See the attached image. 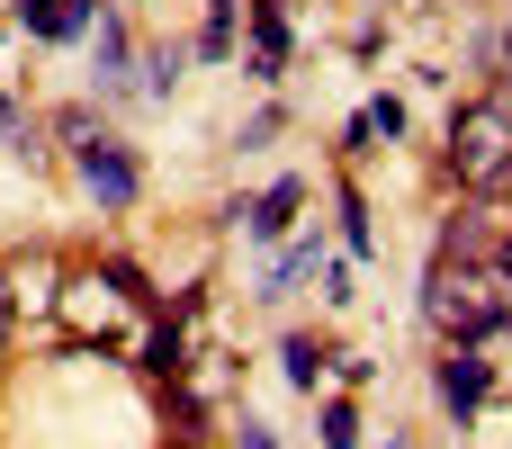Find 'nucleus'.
<instances>
[{
	"label": "nucleus",
	"mask_w": 512,
	"mask_h": 449,
	"mask_svg": "<svg viewBox=\"0 0 512 449\" xmlns=\"http://www.w3.org/2000/svg\"><path fill=\"white\" fill-rule=\"evenodd\" d=\"M423 315H432V333L441 342H495L504 333V279L486 270V261H432V279H423Z\"/></svg>",
	"instance_id": "obj_1"
},
{
	"label": "nucleus",
	"mask_w": 512,
	"mask_h": 449,
	"mask_svg": "<svg viewBox=\"0 0 512 449\" xmlns=\"http://www.w3.org/2000/svg\"><path fill=\"white\" fill-rule=\"evenodd\" d=\"M198 54H234V0H207V36Z\"/></svg>",
	"instance_id": "obj_12"
},
{
	"label": "nucleus",
	"mask_w": 512,
	"mask_h": 449,
	"mask_svg": "<svg viewBox=\"0 0 512 449\" xmlns=\"http://www.w3.org/2000/svg\"><path fill=\"white\" fill-rule=\"evenodd\" d=\"M486 261H495V279H504V288H512V234H504V243H495V252H486Z\"/></svg>",
	"instance_id": "obj_15"
},
{
	"label": "nucleus",
	"mask_w": 512,
	"mask_h": 449,
	"mask_svg": "<svg viewBox=\"0 0 512 449\" xmlns=\"http://www.w3.org/2000/svg\"><path fill=\"white\" fill-rule=\"evenodd\" d=\"M342 243H351V252H369V207H360L351 189H342Z\"/></svg>",
	"instance_id": "obj_14"
},
{
	"label": "nucleus",
	"mask_w": 512,
	"mask_h": 449,
	"mask_svg": "<svg viewBox=\"0 0 512 449\" xmlns=\"http://www.w3.org/2000/svg\"><path fill=\"white\" fill-rule=\"evenodd\" d=\"M63 135L81 144V180H90V198H99V207H135V189H144L135 153H126V144H108V135L90 126V108H72V117H63Z\"/></svg>",
	"instance_id": "obj_3"
},
{
	"label": "nucleus",
	"mask_w": 512,
	"mask_h": 449,
	"mask_svg": "<svg viewBox=\"0 0 512 449\" xmlns=\"http://www.w3.org/2000/svg\"><path fill=\"white\" fill-rule=\"evenodd\" d=\"M279 63H288V9L252 0V81H279Z\"/></svg>",
	"instance_id": "obj_5"
},
{
	"label": "nucleus",
	"mask_w": 512,
	"mask_h": 449,
	"mask_svg": "<svg viewBox=\"0 0 512 449\" xmlns=\"http://www.w3.org/2000/svg\"><path fill=\"white\" fill-rule=\"evenodd\" d=\"M324 449H360V414H351L342 396L324 405Z\"/></svg>",
	"instance_id": "obj_13"
},
{
	"label": "nucleus",
	"mask_w": 512,
	"mask_h": 449,
	"mask_svg": "<svg viewBox=\"0 0 512 449\" xmlns=\"http://www.w3.org/2000/svg\"><path fill=\"white\" fill-rule=\"evenodd\" d=\"M144 369H153V378H180V369H189V351H180V324H162V333L144 342Z\"/></svg>",
	"instance_id": "obj_11"
},
{
	"label": "nucleus",
	"mask_w": 512,
	"mask_h": 449,
	"mask_svg": "<svg viewBox=\"0 0 512 449\" xmlns=\"http://www.w3.org/2000/svg\"><path fill=\"white\" fill-rule=\"evenodd\" d=\"M279 360H288V387H306V396H315V387H324V369H333V351H324L315 333H297Z\"/></svg>",
	"instance_id": "obj_9"
},
{
	"label": "nucleus",
	"mask_w": 512,
	"mask_h": 449,
	"mask_svg": "<svg viewBox=\"0 0 512 449\" xmlns=\"http://www.w3.org/2000/svg\"><path fill=\"white\" fill-rule=\"evenodd\" d=\"M315 261H324V252H315V243H297V252L270 270V288H261V297H288V288H306V279H315Z\"/></svg>",
	"instance_id": "obj_10"
},
{
	"label": "nucleus",
	"mask_w": 512,
	"mask_h": 449,
	"mask_svg": "<svg viewBox=\"0 0 512 449\" xmlns=\"http://www.w3.org/2000/svg\"><path fill=\"white\" fill-rule=\"evenodd\" d=\"M504 63H512V45H504Z\"/></svg>",
	"instance_id": "obj_18"
},
{
	"label": "nucleus",
	"mask_w": 512,
	"mask_h": 449,
	"mask_svg": "<svg viewBox=\"0 0 512 449\" xmlns=\"http://www.w3.org/2000/svg\"><path fill=\"white\" fill-rule=\"evenodd\" d=\"M90 18H99V0H18V27H36V36H54V45L81 36Z\"/></svg>",
	"instance_id": "obj_7"
},
{
	"label": "nucleus",
	"mask_w": 512,
	"mask_h": 449,
	"mask_svg": "<svg viewBox=\"0 0 512 449\" xmlns=\"http://www.w3.org/2000/svg\"><path fill=\"white\" fill-rule=\"evenodd\" d=\"M441 162H450V180H459V189H504V180H512V117L495 108V99L459 108V117H450V144H441Z\"/></svg>",
	"instance_id": "obj_2"
},
{
	"label": "nucleus",
	"mask_w": 512,
	"mask_h": 449,
	"mask_svg": "<svg viewBox=\"0 0 512 449\" xmlns=\"http://www.w3.org/2000/svg\"><path fill=\"white\" fill-rule=\"evenodd\" d=\"M486 396H495V360H486L477 342H450V360H441V405H450V414L468 423V414H477Z\"/></svg>",
	"instance_id": "obj_4"
},
{
	"label": "nucleus",
	"mask_w": 512,
	"mask_h": 449,
	"mask_svg": "<svg viewBox=\"0 0 512 449\" xmlns=\"http://www.w3.org/2000/svg\"><path fill=\"white\" fill-rule=\"evenodd\" d=\"M243 449H270V432H261V423H243Z\"/></svg>",
	"instance_id": "obj_17"
},
{
	"label": "nucleus",
	"mask_w": 512,
	"mask_h": 449,
	"mask_svg": "<svg viewBox=\"0 0 512 449\" xmlns=\"http://www.w3.org/2000/svg\"><path fill=\"white\" fill-rule=\"evenodd\" d=\"M396 135H405V108H396V99H369V108H360V126H351V153L396 144Z\"/></svg>",
	"instance_id": "obj_8"
},
{
	"label": "nucleus",
	"mask_w": 512,
	"mask_h": 449,
	"mask_svg": "<svg viewBox=\"0 0 512 449\" xmlns=\"http://www.w3.org/2000/svg\"><path fill=\"white\" fill-rule=\"evenodd\" d=\"M297 207H306V180H270V189H261V198H252V207H243V225H252V234H261V243H279V234H288V216H297Z\"/></svg>",
	"instance_id": "obj_6"
},
{
	"label": "nucleus",
	"mask_w": 512,
	"mask_h": 449,
	"mask_svg": "<svg viewBox=\"0 0 512 449\" xmlns=\"http://www.w3.org/2000/svg\"><path fill=\"white\" fill-rule=\"evenodd\" d=\"M0 351H9V279H0Z\"/></svg>",
	"instance_id": "obj_16"
}]
</instances>
